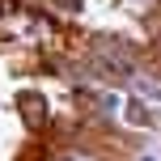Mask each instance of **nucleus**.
I'll return each mask as SVG.
<instances>
[{
  "label": "nucleus",
  "instance_id": "1",
  "mask_svg": "<svg viewBox=\"0 0 161 161\" xmlns=\"http://www.w3.org/2000/svg\"><path fill=\"white\" fill-rule=\"evenodd\" d=\"M140 161H161V157H157V153H144V157H140Z\"/></svg>",
  "mask_w": 161,
  "mask_h": 161
}]
</instances>
